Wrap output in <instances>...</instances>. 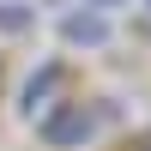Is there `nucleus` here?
Segmentation results:
<instances>
[{
	"label": "nucleus",
	"mask_w": 151,
	"mask_h": 151,
	"mask_svg": "<svg viewBox=\"0 0 151 151\" xmlns=\"http://www.w3.org/2000/svg\"><path fill=\"white\" fill-rule=\"evenodd\" d=\"M60 85H67V67H60V60H36V67H30V79L18 85V115L42 127V121L55 115V97H60Z\"/></svg>",
	"instance_id": "nucleus-1"
},
{
	"label": "nucleus",
	"mask_w": 151,
	"mask_h": 151,
	"mask_svg": "<svg viewBox=\"0 0 151 151\" xmlns=\"http://www.w3.org/2000/svg\"><path fill=\"white\" fill-rule=\"evenodd\" d=\"M36 133H42V145H55V151H79V145L97 139V115L91 109H55Z\"/></svg>",
	"instance_id": "nucleus-2"
},
{
	"label": "nucleus",
	"mask_w": 151,
	"mask_h": 151,
	"mask_svg": "<svg viewBox=\"0 0 151 151\" xmlns=\"http://www.w3.org/2000/svg\"><path fill=\"white\" fill-rule=\"evenodd\" d=\"M60 36H67L73 48H103L109 36H115V24L97 6H73V12H60Z\"/></svg>",
	"instance_id": "nucleus-3"
},
{
	"label": "nucleus",
	"mask_w": 151,
	"mask_h": 151,
	"mask_svg": "<svg viewBox=\"0 0 151 151\" xmlns=\"http://www.w3.org/2000/svg\"><path fill=\"white\" fill-rule=\"evenodd\" d=\"M30 24H36V12L24 0H0V36H24Z\"/></svg>",
	"instance_id": "nucleus-4"
},
{
	"label": "nucleus",
	"mask_w": 151,
	"mask_h": 151,
	"mask_svg": "<svg viewBox=\"0 0 151 151\" xmlns=\"http://www.w3.org/2000/svg\"><path fill=\"white\" fill-rule=\"evenodd\" d=\"M91 6H97V12H115V6H121V0H91Z\"/></svg>",
	"instance_id": "nucleus-5"
},
{
	"label": "nucleus",
	"mask_w": 151,
	"mask_h": 151,
	"mask_svg": "<svg viewBox=\"0 0 151 151\" xmlns=\"http://www.w3.org/2000/svg\"><path fill=\"white\" fill-rule=\"evenodd\" d=\"M145 12H151V0H145Z\"/></svg>",
	"instance_id": "nucleus-6"
}]
</instances>
